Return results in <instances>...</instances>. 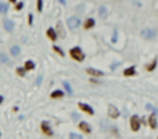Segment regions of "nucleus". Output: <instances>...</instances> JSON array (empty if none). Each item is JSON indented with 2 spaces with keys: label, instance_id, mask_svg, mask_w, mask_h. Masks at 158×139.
Segmentation results:
<instances>
[{
  "label": "nucleus",
  "instance_id": "nucleus-1",
  "mask_svg": "<svg viewBox=\"0 0 158 139\" xmlns=\"http://www.w3.org/2000/svg\"><path fill=\"white\" fill-rule=\"evenodd\" d=\"M70 54L75 60H79V62H82L84 57H85V55H84V53L82 52V50L80 49V48H73L70 51Z\"/></svg>",
  "mask_w": 158,
  "mask_h": 139
},
{
  "label": "nucleus",
  "instance_id": "nucleus-2",
  "mask_svg": "<svg viewBox=\"0 0 158 139\" xmlns=\"http://www.w3.org/2000/svg\"><path fill=\"white\" fill-rule=\"evenodd\" d=\"M141 36L144 39H153V38L156 37V32L151 29V28H145L141 32Z\"/></svg>",
  "mask_w": 158,
  "mask_h": 139
},
{
  "label": "nucleus",
  "instance_id": "nucleus-3",
  "mask_svg": "<svg viewBox=\"0 0 158 139\" xmlns=\"http://www.w3.org/2000/svg\"><path fill=\"white\" fill-rule=\"evenodd\" d=\"M80 24H81V21H80V18L75 17V16H72L68 19V26L70 29H75V28H78L80 26Z\"/></svg>",
  "mask_w": 158,
  "mask_h": 139
},
{
  "label": "nucleus",
  "instance_id": "nucleus-4",
  "mask_svg": "<svg viewBox=\"0 0 158 139\" xmlns=\"http://www.w3.org/2000/svg\"><path fill=\"white\" fill-rule=\"evenodd\" d=\"M130 126H131V130H135V132L139 130V127H140V120H139V118L137 117V115H133L130 119Z\"/></svg>",
  "mask_w": 158,
  "mask_h": 139
},
{
  "label": "nucleus",
  "instance_id": "nucleus-5",
  "mask_svg": "<svg viewBox=\"0 0 158 139\" xmlns=\"http://www.w3.org/2000/svg\"><path fill=\"white\" fill-rule=\"evenodd\" d=\"M109 115H110L111 118H113V119L117 118L119 115L118 109L115 107V106H113V105H110V106H109Z\"/></svg>",
  "mask_w": 158,
  "mask_h": 139
},
{
  "label": "nucleus",
  "instance_id": "nucleus-6",
  "mask_svg": "<svg viewBox=\"0 0 158 139\" xmlns=\"http://www.w3.org/2000/svg\"><path fill=\"white\" fill-rule=\"evenodd\" d=\"M79 107L83 110L84 112H87L88 114H94V110H92V107H89L88 105L86 103H79Z\"/></svg>",
  "mask_w": 158,
  "mask_h": 139
},
{
  "label": "nucleus",
  "instance_id": "nucleus-7",
  "mask_svg": "<svg viewBox=\"0 0 158 139\" xmlns=\"http://www.w3.org/2000/svg\"><path fill=\"white\" fill-rule=\"evenodd\" d=\"M41 127H42V130L44 132V134H46L48 136H52V135H53V132H52V130H51L50 125L48 124V122L44 121L43 123H42Z\"/></svg>",
  "mask_w": 158,
  "mask_h": 139
},
{
  "label": "nucleus",
  "instance_id": "nucleus-8",
  "mask_svg": "<svg viewBox=\"0 0 158 139\" xmlns=\"http://www.w3.org/2000/svg\"><path fill=\"white\" fill-rule=\"evenodd\" d=\"M79 126H80V128L83 130L84 133H87V134H89V133L92 132L90 127H89V125H88L86 122H81Z\"/></svg>",
  "mask_w": 158,
  "mask_h": 139
},
{
  "label": "nucleus",
  "instance_id": "nucleus-9",
  "mask_svg": "<svg viewBox=\"0 0 158 139\" xmlns=\"http://www.w3.org/2000/svg\"><path fill=\"white\" fill-rule=\"evenodd\" d=\"M149 123L152 128H156L157 127V121H156V117H155V113H153L149 119Z\"/></svg>",
  "mask_w": 158,
  "mask_h": 139
},
{
  "label": "nucleus",
  "instance_id": "nucleus-10",
  "mask_svg": "<svg viewBox=\"0 0 158 139\" xmlns=\"http://www.w3.org/2000/svg\"><path fill=\"white\" fill-rule=\"evenodd\" d=\"M87 72L89 75L92 76H95V77H101L103 76V72L102 71H99V70H96V69H92V68H88L87 69Z\"/></svg>",
  "mask_w": 158,
  "mask_h": 139
},
{
  "label": "nucleus",
  "instance_id": "nucleus-11",
  "mask_svg": "<svg viewBox=\"0 0 158 139\" xmlns=\"http://www.w3.org/2000/svg\"><path fill=\"white\" fill-rule=\"evenodd\" d=\"M5 28L8 30V32H12L14 28V23L10 19H5Z\"/></svg>",
  "mask_w": 158,
  "mask_h": 139
},
{
  "label": "nucleus",
  "instance_id": "nucleus-12",
  "mask_svg": "<svg viewBox=\"0 0 158 139\" xmlns=\"http://www.w3.org/2000/svg\"><path fill=\"white\" fill-rule=\"evenodd\" d=\"M48 36L50 39H52L53 41H55L57 39V35H56V32L55 30L53 29V28H48Z\"/></svg>",
  "mask_w": 158,
  "mask_h": 139
},
{
  "label": "nucleus",
  "instance_id": "nucleus-13",
  "mask_svg": "<svg viewBox=\"0 0 158 139\" xmlns=\"http://www.w3.org/2000/svg\"><path fill=\"white\" fill-rule=\"evenodd\" d=\"M21 52V49H19V46L18 45H13L12 48H11V54L13 55V56H17L18 54Z\"/></svg>",
  "mask_w": 158,
  "mask_h": 139
},
{
  "label": "nucleus",
  "instance_id": "nucleus-14",
  "mask_svg": "<svg viewBox=\"0 0 158 139\" xmlns=\"http://www.w3.org/2000/svg\"><path fill=\"white\" fill-rule=\"evenodd\" d=\"M135 67H129L127 69H125V71H124V75L126 77H129V76H133L135 75Z\"/></svg>",
  "mask_w": 158,
  "mask_h": 139
},
{
  "label": "nucleus",
  "instance_id": "nucleus-15",
  "mask_svg": "<svg viewBox=\"0 0 158 139\" xmlns=\"http://www.w3.org/2000/svg\"><path fill=\"white\" fill-rule=\"evenodd\" d=\"M94 25H95V21H94L92 18H88L87 21L85 22V25H84V26H85L86 29H88V28H92Z\"/></svg>",
  "mask_w": 158,
  "mask_h": 139
},
{
  "label": "nucleus",
  "instance_id": "nucleus-16",
  "mask_svg": "<svg viewBox=\"0 0 158 139\" xmlns=\"http://www.w3.org/2000/svg\"><path fill=\"white\" fill-rule=\"evenodd\" d=\"M62 96H64V93L59 90L54 91L52 94H51V97H52V98H57V97H62Z\"/></svg>",
  "mask_w": 158,
  "mask_h": 139
},
{
  "label": "nucleus",
  "instance_id": "nucleus-17",
  "mask_svg": "<svg viewBox=\"0 0 158 139\" xmlns=\"http://www.w3.org/2000/svg\"><path fill=\"white\" fill-rule=\"evenodd\" d=\"M35 68V64L32 63V60H27L25 64V69L26 70H32Z\"/></svg>",
  "mask_w": 158,
  "mask_h": 139
},
{
  "label": "nucleus",
  "instance_id": "nucleus-18",
  "mask_svg": "<svg viewBox=\"0 0 158 139\" xmlns=\"http://www.w3.org/2000/svg\"><path fill=\"white\" fill-rule=\"evenodd\" d=\"M108 14V10L105 7H100L99 8V15H100L101 17H105V15Z\"/></svg>",
  "mask_w": 158,
  "mask_h": 139
},
{
  "label": "nucleus",
  "instance_id": "nucleus-19",
  "mask_svg": "<svg viewBox=\"0 0 158 139\" xmlns=\"http://www.w3.org/2000/svg\"><path fill=\"white\" fill-rule=\"evenodd\" d=\"M8 62H9L8 56L5 53H0V63L5 64V63H8Z\"/></svg>",
  "mask_w": 158,
  "mask_h": 139
},
{
  "label": "nucleus",
  "instance_id": "nucleus-20",
  "mask_svg": "<svg viewBox=\"0 0 158 139\" xmlns=\"http://www.w3.org/2000/svg\"><path fill=\"white\" fill-rule=\"evenodd\" d=\"M8 8H9V7L7 5L0 2V13H5V12L8 11Z\"/></svg>",
  "mask_w": 158,
  "mask_h": 139
},
{
  "label": "nucleus",
  "instance_id": "nucleus-21",
  "mask_svg": "<svg viewBox=\"0 0 158 139\" xmlns=\"http://www.w3.org/2000/svg\"><path fill=\"white\" fill-rule=\"evenodd\" d=\"M64 86H65V89L67 90V92H68V94H72V89H71V86L69 83H67V82H64Z\"/></svg>",
  "mask_w": 158,
  "mask_h": 139
},
{
  "label": "nucleus",
  "instance_id": "nucleus-22",
  "mask_svg": "<svg viewBox=\"0 0 158 139\" xmlns=\"http://www.w3.org/2000/svg\"><path fill=\"white\" fill-rule=\"evenodd\" d=\"M42 7H43V1L42 0H38V11L39 12L42 11Z\"/></svg>",
  "mask_w": 158,
  "mask_h": 139
},
{
  "label": "nucleus",
  "instance_id": "nucleus-23",
  "mask_svg": "<svg viewBox=\"0 0 158 139\" xmlns=\"http://www.w3.org/2000/svg\"><path fill=\"white\" fill-rule=\"evenodd\" d=\"M17 73L19 75V76H22V77H24L25 76V70H24V68H17Z\"/></svg>",
  "mask_w": 158,
  "mask_h": 139
},
{
  "label": "nucleus",
  "instance_id": "nucleus-24",
  "mask_svg": "<svg viewBox=\"0 0 158 139\" xmlns=\"http://www.w3.org/2000/svg\"><path fill=\"white\" fill-rule=\"evenodd\" d=\"M70 138H76V139H81L82 138V136L79 134H74V133H71L70 134Z\"/></svg>",
  "mask_w": 158,
  "mask_h": 139
},
{
  "label": "nucleus",
  "instance_id": "nucleus-25",
  "mask_svg": "<svg viewBox=\"0 0 158 139\" xmlns=\"http://www.w3.org/2000/svg\"><path fill=\"white\" fill-rule=\"evenodd\" d=\"M54 50H55L56 52H58V53L60 54L62 56H64V55H65V53H64V52H62V51L60 49H59V48H57V46H54Z\"/></svg>",
  "mask_w": 158,
  "mask_h": 139
},
{
  "label": "nucleus",
  "instance_id": "nucleus-26",
  "mask_svg": "<svg viewBox=\"0 0 158 139\" xmlns=\"http://www.w3.org/2000/svg\"><path fill=\"white\" fill-rule=\"evenodd\" d=\"M155 65H156V59L154 60L153 64H152L151 66H149V67H147V70H149V71H151V70H153L154 68H155Z\"/></svg>",
  "mask_w": 158,
  "mask_h": 139
},
{
  "label": "nucleus",
  "instance_id": "nucleus-27",
  "mask_svg": "<svg viewBox=\"0 0 158 139\" xmlns=\"http://www.w3.org/2000/svg\"><path fill=\"white\" fill-rule=\"evenodd\" d=\"M23 5H24V3H23V2H19V3L16 5V10H21L23 8Z\"/></svg>",
  "mask_w": 158,
  "mask_h": 139
},
{
  "label": "nucleus",
  "instance_id": "nucleus-28",
  "mask_svg": "<svg viewBox=\"0 0 158 139\" xmlns=\"http://www.w3.org/2000/svg\"><path fill=\"white\" fill-rule=\"evenodd\" d=\"M116 35H117V32H115V36H113V39H112V41H113V42H115V41L117 40V36H116Z\"/></svg>",
  "mask_w": 158,
  "mask_h": 139
},
{
  "label": "nucleus",
  "instance_id": "nucleus-29",
  "mask_svg": "<svg viewBox=\"0 0 158 139\" xmlns=\"http://www.w3.org/2000/svg\"><path fill=\"white\" fill-rule=\"evenodd\" d=\"M28 17H29V24H32V14H29V16H28Z\"/></svg>",
  "mask_w": 158,
  "mask_h": 139
},
{
  "label": "nucleus",
  "instance_id": "nucleus-30",
  "mask_svg": "<svg viewBox=\"0 0 158 139\" xmlns=\"http://www.w3.org/2000/svg\"><path fill=\"white\" fill-rule=\"evenodd\" d=\"M41 81H42V77H39V79L37 80V84H39V83H40V82H41Z\"/></svg>",
  "mask_w": 158,
  "mask_h": 139
},
{
  "label": "nucleus",
  "instance_id": "nucleus-31",
  "mask_svg": "<svg viewBox=\"0 0 158 139\" xmlns=\"http://www.w3.org/2000/svg\"><path fill=\"white\" fill-rule=\"evenodd\" d=\"M2 100H3V97H2V96H1V95H0V103H2Z\"/></svg>",
  "mask_w": 158,
  "mask_h": 139
},
{
  "label": "nucleus",
  "instance_id": "nucleus-32",
  "mask_svg": "<svg viewBox=\"0 0 158 139\" xmlns=\"http://www.w3.org/2000/svg\"><path fill=\"white\" fill-rule=\"evenodd\" d=\"M59 1H60V2H62V3H64V5H65V3H66V2H65V0H59Z\"/></svg>",
  "mask_w": 158,
  "mask_h": 139
},
{
  "label": "nucleus",
  "instance_id": "nucleus-33",
  "mask_svg": "<svg viewBox=\"0 0 158 139\" xmlns=\"http://www.w3.org/2000/svg\"><path fill=\"white\" fill-rule=\"evenodd\" d=\"M10 1H11V2H15V1H16V0H10Z\"/></svg>",
  "mask_w": 158,
  "mask_h": 139
}]
</instances>
